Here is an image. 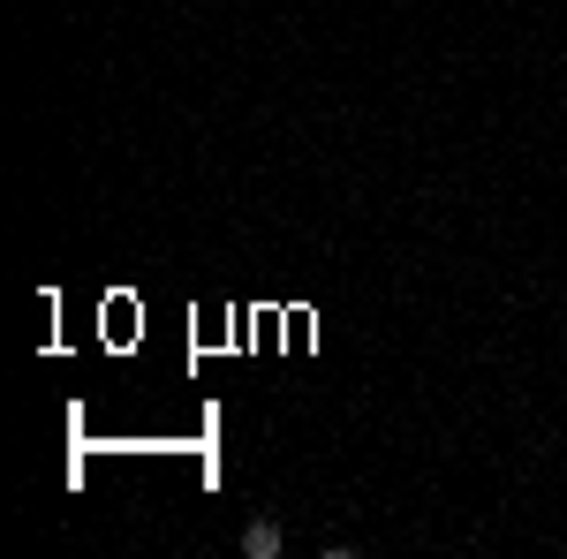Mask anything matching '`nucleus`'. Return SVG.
<instances>
[{
	"label": "nucleus",
	"instance_id": "1",
	"mask_svg": "<svg viewBox=\"0 0 567 559\" xmlns=\"http://www.w3.org/2000/svg\"><path fill=\"white\" fill-rule=\"evenodd\" d=\"M280 552H288V529H280L272 515H258L250 529H243V559H280Z\"/></svg>",
	"mask_w": 567,
	"mask_h": 559
}]
</instances>
